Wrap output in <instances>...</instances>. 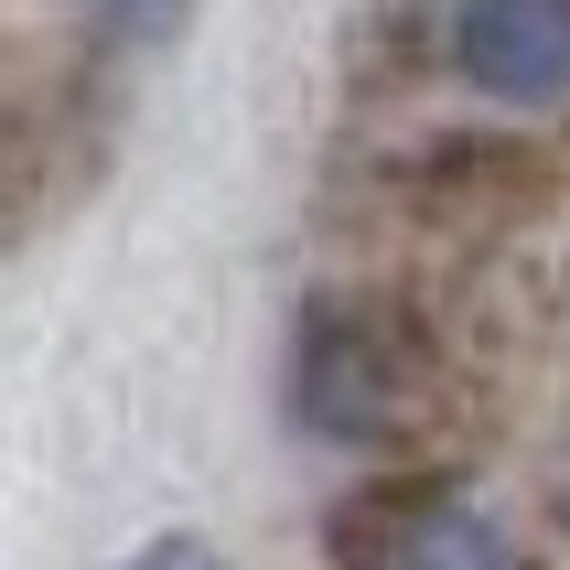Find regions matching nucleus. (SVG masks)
I'll return each instance as SVG.
<instances>
[{
    "instance_id": "obj_1",
    "label": "nucleus",
    "mask_w": 570,
    "mask_h": 570,
    "mask_svg": "<svg viewBox=\"0 0 570 570\" xmlns=\"http://www.w3.org/2000/svg\"><path fill=\"white\" fill-rule=\"evenodd\" d=\"M291 399H302V431H323V442H387L420 410V355L387 345L377 313L323 302L302 323V355H291Z\"/></svg>"
},
{
    "instance_id": "obj_2",
    "label": "nucleus",
    "mask_w": 570,
    "mask_h": 570,
    "mask_svg": "<svg viewBox=\"0 0 570 570\" xmlns=\"http://www.w3.org/2000/svg\"><path fill=\"white\" fill-rule=\"evenodd\" d=\"M452 65L495 108H560L570 97V0H463Z\"/></svg>"
},
{
    "instance_id": "obj_3",
    "label": "nucleus",
    "mask_w": 570,
    "mask_h": 570,
    "mask_svg": "<svg viewBox=\"0 0 570 570\" xmlns=\"http://www.w3.org/2000/svg\"><path fill=\"white\" fill-rule=\"evenodd\" d=\"M334 549H355V570H528L517 539L463 495H399V507L334 528Z\"/></svg>"
},
{
    "instance_id": "obj_4",
    "label": "nucleus",
    "mask_w": 570,
    "mask_h": 570,
    "mask_svg": "<svg viewBox=\"0 0 570 570\" xmlns=\"http://www.w3.org/2000/svg\"><path fill=\"white\" fill-rule=\"evenodd\" d=\"M87 22H108V32H129V43H151V32H173L194 11V0H76Z\"/></svg>"
}]
</instances>
